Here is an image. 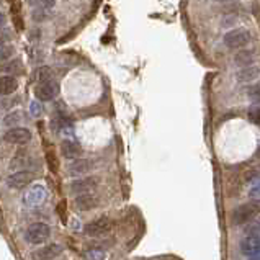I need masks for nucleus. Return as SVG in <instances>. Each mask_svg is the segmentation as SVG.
I'll return each instance as SVG.
<instances>
[{
    "instance_id": "f257e3e1",
    "label": "nucleus",
    "mask_w": 260,
    "mask_h": 260,
    "mask_svg": "<svg viewBox=\"0 0 260 260\" xmlns=\"http://www.w3.org/2000/svg\"><path fill=\"white\" fill-rule=\"evenodd\" d=\"M252 40V35L249 29L246 28H237V29H233V31H229L224 35V44L229 48V49H241L244 46H247Z\"/></svg>"
},
{
    "instance_id": "f03ea898",
    "label": "nucleus",
    "mask_w": 260,
    "mask_h": 260,
    "mask_svg": "<svg viewBox=\"0 0 260 260\" xmlns=\"http://www.w3.org/2000/svg\"><path fill=\"white\" fill-rule=\"evenodd\" d=\"M51 236V228L46 222H33V224H29L26 233H25V239L26 242L29 244H43L49 239Z\"/></svg>"
},
{
    "instance_id": "7ed1b4c3",
    "label": "nucleus",
    "mask_w": 260,
    "mask_h": 260,
    "mask_svg": "<svg viewBox=\"0 0 260 260\" xmlns=\"http://www.w3.org/2000/svg\"><path fill=\"white\" fill-rule=\"evenodd\" d=\"M4 141L15 146H25L31 141V131L28 128H21V126H13L4 135Z\"/></svg>"
},
{
    "instance_id": "20e7f679",
    "label": "nucleus",
    "mask_w": 260,
    "mask_h": 260,
    "mask_svg": "<svg viewBox=\"0 0 260 260\" xmlns=\"http://www.w3.org/2000/svg\"><path fill=\"white\" fill-rule=\"evenodd\" d=\"M111 228H113V221H111L108 216H100V218L88 222L85 226V233L92 237H100V236L108 234L111 231Z\"/></svg>"
},
{
    "instance_id": "39448f33",
    "label": "nucleus",
    "mask_w": 260,
    "mask_h": 260,
    "mask_svg": "<svg viewBox=\"0 0 260 260\" xmlns=\"http://www.w3.org/2000/svg\"><path fill=\"white\" fill-rule=\"evenodd\" d=\"M35 174L31 170H17V172H13L12 175H9L7 178V185H9L10 188L13 190H21V188H26L29 183L35 180Z\"/></svg>"
},
{
    "instance_id": "423d86ee",
    "label": "nucleus",
    "mask_w": 260,
    "mask_h": 260,
    "mask_svg": "<svg viewBox=\"0 0 260 260\" xmlns=\"http://www.w3.org/2000/svg\"><path fill=\"white\" fill-rule=\"evenodd\" d=\"M59 95V84L54 80H48V82L38 84L35 88V96L40 102H51Z\"/></svg>"
},
{
    "instance_id": "0eeeda50",
    "label": "nucleus",
    "mask_w": 260,
    "mask_h": 260,
    "mask_svg": "<svg viewBox=\"0 0 260 260\" xmlns=\"http://www.w3.org/2000/svg\"><path fill=\"white\" fill-rule=\"evenodd\" d=\"M258 213V206L254 205V203H246L239 206L237 210L234 211L233 214V221L234 224L241 226V224H247V222H250L252 219H254V216Z\"/></svg>"
},
{
    "instance_id": "6e6552de",
    "label": "nucleus",
    "mask_w": 260,
    "mask_h": 260,
    "mask_svg": "<svg viewBox=\"0 0 260 260\" xmlns=\"http://www.w3.org/2000/svg\"><path fill=\"white\" fill-rule=\"evenodd\" d=\"M100 185V178L99 177H85V178H80V180H74L71 183V191L74 193H93V190Z\"/></svg>"
},
{
    "instance_id": "1a4fd4ad",
    "label": "nucleus",
    "mask_w": 260,
    "mask_h": 260,
    "mask_svg": "<svg viewBox=\"0 0 260 260\" xmlns=\"http://www.w3.org/2000/svg\"><path fill=\"white\" fill-rule=\"evenodd\" d=\"M241 252L246 257L260 255V236H246L241 241Z\"/></svg>"
},
{
    "instance_id": "9d476101",
    "label": "nucleus",
    "mask_w": 260,
    "mask_h": 260,
    "mask_svg": "<svg viewBox=\"0 0 260 260\" xmlns=\"http://www.w3.org/2000/svg\"><path fill=\"white\" fill-rule=\"evenodd\" d=\"M61 252H62V249L59 244H48V246L35 250L31 254V258L33 260H54L61 255Z\"/></svg>"
},
{
    "instance_id": "9b49d317",
    "label": "nucleus",
    "mask_w": 260,
    "mask_h": 260,
    "mask_svg": "<svg viewBox=\"0 0 260 260\" xmlns=\"http://www.w3.org/2000/svg\"><path fill=\"white\" fill-rule=\"evenodd\" d=\"M61 155L64 159H68L69 162H72L82 155V147H80V144L76 143V141L64 139L61 143Z\"/></svg>"
},
{
    "instance_id": "f8f14e48",
    "label": "nucleus",
    "mask_w": 260,
    "mask_h": 260,
    "mask_svg": "<svg viewBox=\"0 0 260 260\" xmlns=\"http://www.w3.org/2000/svg\"><path fill=\"white\" fill-rule=\"evenodd\" d=\"M18 88V80L13 76H2L0 77V96H9L17 92Z\"/></svg>"
},
{
    "instance_id": "ddd939ff",
    "label": "nucleus",
    "mask_w": 260,
    "mask_h": 260,
    "mask_svg": "<svg viewBox=\"0 0 260 260\" xmlns=\"http://www.w3.org/2000/svg\"><path fill=\"white\" fill-rule=\"evenodd\" d=\"M93 167L90 159H76L72 160L71 164L68 166V172L71 175H79V174H85Z\"/></svg>"
},
{
    "instance_id": "4468645a",
    "label": "nucleus",
    "mask_w": 260,
    "mask_h": 260,
    "mask_svg": "<svg viewBox=\"0 0 260 260\" xmlns=\"http://www.w3.org/2000/svg\"><path fill=\"white\" fill-rule=\"evenodd\" d=\"M76 205L80 210H93V208L99 205V197L95 193H82L76 198Z\"/></svg>"
},
{
    "instance_id": "2eb2a0df",
    "label": "nucleus",
    "mask_w": 260,
    "mask_h": 260,
    "mask_svg": "<svg viewBox=\"0 0 260 260\" xmlns=\"http://www.w3.org/2000/svg\"><path fill=\"white\" fill-rule=\"evenodd\" d=\"M258 76H260L258 66H247V68H244L242 71L237 72V79H239L241 82H249V80H254Z\"/></svg>"
},
{
    "instance_id": "dca6fc26",
    "label": "nucleus",
    "mask_w": 260,
    "mask_h": 260,
    "mask_svg": "<svg viewBox=\"0 0 260 260\" xmlns=\"http://www.w3.org/2000/svg\"><path fill=\"white\" fill-rule=\"evenodd\" d=\"M254 51H247V49H244V51H239V53L236 54L234 57V61L237 66H244V68H247V66H252V61H254Z\"/></svg>"
},
{
    "instance_id": "f3484780",
    "label": "nucleus",
    "mask_w": 260,
    "mask_h": 260,
    "mask_svg": "<svg viewBox=\"0 0 260 260\" xmlns=\"http://www.w3.org/2000/svg\"><path fill=\"white\" fill-rule=\"evenodd\" d=\"M36 80H38L40 84L48 82V80H53V71H51L49 68H40L38 72H36Z\"/></svg>"
},
{
    "instance_id": "a211bd4d",
    "label": "nucleus",
    "mask_w": 260,
    "mask_h": 260,
    "mask_svg": "<svg viewBox=\"0 0 260 260\" xmlns=\"http://www.w3.org/2000/svg\"><path fill=\"white\" fill-rule=\"evenodd\" d=\"M247 96L254 103H260V82L247 88Z\"/></svg>"
},
{
    "instance_id": "6ab92c4d",
    "label": "nucleus",
    "mask_w": 260,
    "mask_h": 260,
    "mask_svg": "<svg viewBox=\"0 0 260 260\" xmlns=\"http://www.w3.org/2000/svg\"><path fill=\"white\" fill-rule=\"evenodd\" d=\"M29 4L38 7L41 10H48V9H53L56 0H29Z\"/></svg>"
},
{
    "instance_id": "aec40b11",
    "label": "nucleus",
    "mask_w": 260,
    "mask_h": 260,
    "mask_svg": "<svg viewBox=\"0 0 260 260\" xmlns=\"http://www.w3.org/2000/svg\"><path fill=\"white\" fill-rule=\"evenodd\" d=\"M247 236H260V219L257 221H250V224L246 229Z\"/></svg>"
},
{
    "instance_id": "412c9836",
    "label": "nucleus",
    "mask_w": 260,
    "mask_h": 260,
    "mask_svg": "<svg viewBox=\"0 0 260 260\" xmlns=\"http://www.w3.org/2000/svg\"><path fill=\"white\" fill-rule=\"evenodd\" d=\"M12 54H13V48L12 46H7V44L0 46V61H7V59H9Z\"/></svg>"
},
{
    "instance_id": "4be33fe9",
    "label": "nucleus",
    "mask_w": 260,
    "mask_h": 260,
    "mask_svg": "<svg viewBox=\"0 0 260 260\" xmlns=\"http://www.w3.org/2000/svg\"><path fill=\"white\" fill-rule=\"evenodd\" d=\"M46 157H48V164H49L51 170H53V172L56 174L57 172V159H56V154L53 151H49V152H46Z\"/></svg>"
},
{
    "instance_id": "5701e85b",
    "label": "nucleus",
    "mask_w": 260,
    "mask_h": 260,
    "mask_svg": "<svg viewBox=\"0 0 260 260\" xmlns=\"http://www.w3.org/2000/svg\"><path fill=\"white\" fill-rule=\"evenodd\" d=\"M21 118V113L20 111H13V113H10V115H7V118H5V124L7 126H13L15 123H18V120Z\"/></svg>"
},
{
    "instance_id": "b1692460",
    "label": "nucleus",
    "mask_w": 260,
    "mask_h": 260,
    "mask_svg": "<svg viewBox=\"0 0 260 260\" xmlns=\"http://www.w3.org/2000/svg\"><path fill=\"white\" fill-rule=\"evenodd\" d=\"M247 118H249V120H250L252 123H254V124L260 126V108L250 110V111H249V115H247Z\"/></svg>"
},
{
    "instance_id": "393cba45",
    "label": "nucleus",
    "mask_w": 260,
    "mask_h": 260,
    "mask_svg": "<svg viewBox=\"0 0 260 260\" xmlns=\"http://www.w3.org/2000/svg\"><path fill=\"white\" fill-rule=\"evenodd\" d=\"M249 195L254 198V200H260V182L254 183L252 187L249 188Z\"/></svg>"
},
{
    "instance_id": "a878e982",
    "label": "nucleus",
    "mask_w": 260,
    "mask_h": 260,
    "mask_svg": "<svg viewBox=\"0 0 260 260\" xmlns=\"http://www.w3.org/2000/svg\"><path fill=\"white\" fill-rule=\"evenodd\" d=\"M10 29H0V46H4L7 41H10Z\"/></svg>"
},
{
    "instance_id": "bb28decb",
    "label": "nucleus",
    "mask_w": 260,
    "mask_h": 260,
    "mask_svg": "<svg viewBox=\"0 0 260 260\" xmlns=\"http://www.w3.org/2000/svg\"><path fill=\"white\" fill-rule=\"evenodd\" d=\"M4 21H5V18L2 17V15H0V25H4Z\"/></svg>"
},
{
    "instance_id": "cd10ccee",
    "label": "nucleus",
    "mask_w": 260,
    "mask_h": 260,
    "mask_svg": "<svg viewBox=\"0 0 260 260\" xmlns=\"http://www.w3.org/2000/svg\"><path fill=\"white\" fill-rule=\"evenodd\" d=\"M216 2H231V0H216Z\"/></svg>"
}]
</instances>
